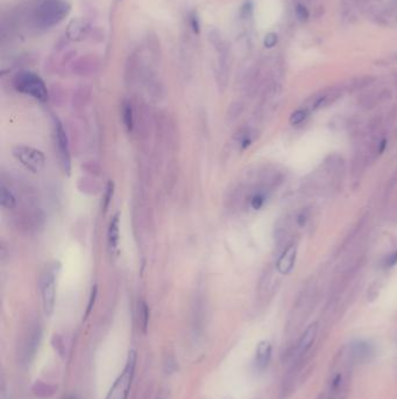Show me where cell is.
<instances>
[{
    "label": "cell",
    "mask_w": 397,
    "mask_h": 399,
    "mask_svg": "<svg viewBox=\"0 0 397 399\" xmlns=\"http://www.w3.org/2000/svg\"><path fill=\"white\" fill-rule=\"evenodd\" d=\"M272 343L269 341H261L256 347L255 355V364L260 370L267 368L272 358Z\"/></svg>",
    "instance_id": "cell-11"
},
{
    "label": "cell",
    "mask_w": 397,
    "mask_h": 399,
    "mask_svg": "<svg viewBox=\"0 0 397 399\" xmlns=\"http://www.w3.org/2000/svg\"><path fill=\"white\" fill-rule=\"evenodd\" d=\"M396 265H397V249L387 255L382 262L383 268H386V270L393 268L394 266H396Z\"/></svg>",
    "instance_id": "cell-22"
},
{
    "label": "cell",
    "mask_w": 397,
    "mask_h": 399,
    "mask_svg": "<svg viewBox=\"0 0 397 399\" xmlns=\"http://www.w3.org/2000/svg\"><path fill=\"white\" fill-rule=\"evenodd\" d=\"M88 31V26L82 20H72L68 28V36L71 40H81L84 38Z\"/></svg>",
    "instance_id": "cell-14"
},
{
    "label": "cell",
    "mask_w": 397,
    "mask_h": 399,
    "mask_svg": "<svg viewBox=\"0 0 397 399\" xmlns=\"http://www.w3.org/2000/svg\"><path fill=\"white\" fill-rule=\"evenodd\" d=\"M345 89V86L342 85L324 89V90L319 91L318 94L313 95L306 103V106H304V108L308 109L309 111H316V110L328 108V106L332 105L333 103L341 97Z\"/></svg>",
    "instance_id": "cell-6"
},
{
    "label": "cell",
    "mask_w": 397,
    "mask_h": 399,
    "mask_svg": "<svg viewBox=\"0 0 397 399\" xmlns=\"http://www.w3.org/2000/svg\"><path fill=\"white\" fill-rule=\"evenodd\" d=\"M122 122L126 130L128 132H132L133 128H134V117H133L132 106L128 103H123L122 105Z\"/></svg>",
    "instance_id": "cell-18"
},
{
    "label": "cell",
    "mask_w": 397,
    "mask_h": 399,
    "mask_svg": "<svg viewBox=\"0 0 397 399\" xmlns=\"http://www.w3.org/2000/svg\"><path fill=\"white\" fill-rule=\"evenodd\" d=\"M317 336V325L316 324H312L310 325L308 328L305 329V332H303V335L299 338V342H298V350L301 354L303 352H305L308 349L311 347L313 341H315V338Z\"/></svg>",
    "instance_id": "cell-13"
},
{
    "label": "cell",
    "mask_w": 397,
    "mask_h": 399,
    "mask_svg": "<svg viewBox=\"0 0 397 399\" xmlns=\"http://www.w3.org/2000/svg\"><path fill=\"white\" fill-rule=\"evenodd\" d=\"M15 90L21 94L28 95L39 102H46L48 99V90L42 78L34 72H20L13 79Z\"/></svg>",
    "instance_id": "cell-2"
},
{
    "label": "cell",
    "mask_w": 397,
    "mask_h": 399,
    "mask_svg": "<svg viewBox=\"0 0 397 399\" xmlns=\"http://www.w3.org/2000/svg\"><path fill=\"white\" fill-rule=\"evenodd\" d=\"M254 139H255V135H254V132H253V130H251V129L241 130L238 134V142H239L240 148L246 149L248 146H251L253 144Z\"/></svg>",
    "instance_id": "cell-17"
},
{
    "label": "cell",
    "mask_w": 397,
    "mask_h": 399,
    "mask_svg": "<svg viewBox=\"0 0 397 399\" xmlns=\"http://www.w3.org/2000/svg\"><path fill=\"white\" fill-rule=\"evenodd\" d=\"M309 115H310V111L308 109H305V108L297 109L296 111H293L292 114L290 115V117H289L290 125L297 126V125L303 124V123L306 121V118L309 117Z\"/></svg>",
    "instance_id": "cell-19"
},
{
    "label": "cell",
    "mask_w": 397,
    "mask_h": 399,
    "mask_svg": "<svg viewBox=\"0 0 397 399\" xmlns=\"http://www.w3.org/2000/svg\"><path fill=\"white\" fill-rule=\"evenodd\" d=\"M70 12V5L61 0H49L40 6L36 12V24L41 28H48L61 22Z\"/></svg>",
    "instance_id": "cell-3"
},
{
    "label": "cell",
    "mask_w": 397,
    "mask_h": 399,
    "mask_svg": "<svg viewBox=\"0 0 397 399\" xmlns=\"http://www.w3.org/2000/svg\"><path fill=\"white\" fill-rule=\"evenodd\" d=\"M296 16L298 18V20H301V21H306V20L309 19V11L306 9L305 6H303L302 4H298L296 6Z\"/></svg>",
    "instance_id": "cell-24"
},
{
    "label": "cell",
    "mask_w": 397,
    "mask_h": 399,
    "mask_svg": "<svg viewBox=\"0 0 397 399\" xmlns=\"http://www.w3.org/2000/svg\"><path fill=\"white\" fill-rule=\"evenodd\" d=\"M297 258V242L291 239L284 248L280 252V256L276 261V271L280 274L286 275L290 274L295 267V263Z\"/></svg>",
    "instance_id": "cell-8"
},
{
    "label": "cell",
    "mask_w": 397,
    "mask_h": 399,
    "mask_svg": "<svg viewBox=\"0 0 397 399\" xmlns=\"http://www.w3.org/2000/svg\"><path fill=\"white\" fill-rule=\"evenodd\" d=\"M310 218H311V211H310V209H308V208L302 209V210L296 215V218H295L296 225L298 228H304L305 225L308 224Z\"/></svg>",
    "instance_id": "cell-21"
},
{
    "label": "cell",
    "mask_w": 397,
    "mask_h": 399,
    "mask_svg": "<svg viewBox=\"0 0 397 399\" xmlns=\"http://www.w3.org/2000/svg\"><path fill=\"white\" fill-rule=\"evenodd\" d=\"M13 155L23 167L33 173H39L45 168L46 157L38 148L27 145H16L12 149Z\"/></svg>",
    "instance_id": "cell-4"
},
{
    "label": "cell",
    "mask_w": 397,
    "mask_h": 399,
    "mask_svg": "<svg viewBox=\"0 0 397 399\" xmlns=\"http://www.w3.org/2000/svg\"><path fill=\"white\" fill-rule=\"evenodd\" d=\"M139 322L140 326H141V329L143 332H147V328H148V322H149V309L148 306H147L146 302H141L139 306Z\"/></svg>",
    "instance_id": "cell-20"
},
{
    "label": "cell",
    "mask_w": 397,
    "mask_h": 399,
    "mask_svg": "<svg viewBox=\"0 0 397 399\" xmlns=\"http://www.w3.org/2000/svg\"><path fill=\"white\" fill-rule=\"evenodd\" d=\"M66 399H77V398H76V397H75V396H69V397H68V398H66Z\"/></svg>",
    "instance_id": "cell-29"
},
{
    "label": "cell",
    "mask_w": 397,
    "mask_h": 399,
    "mask_svg": "<svg viewBox=\"0 0 397 399\" xmlns=\"http://www.w3.org/2000/svg\"><path fill=\"white\" fill-rule=\"evenodd\" d=\"M0 203L1 207L5 209H14L16 207V199L13 195V193L5 187L1 186V192H0Z\"/></svg>",
    "instance_id": "cell-15"
},
{
    "label": "cell",
    "mask_w": 397,
    "mask_h": 399,
    "mask_svg": "<svg viewBox=\"0 0 397 399\" xmlns=\"http://www.w3.org/2000/svg\"><path fill=\"white\" fill-rule=\"evenodd\" d=\"M119 238H120V218H119V214H115L112 217L111 222H110L109 231H108L109 248H110V250H111L112 254H114V252L118 251Z\"/></svg>",
    "instance_id": "cell-12"
},
{
    "label": "cell",
    "mask_w": 397,
    "mask_h": 399,
    "mask_svg": "<svg viewBox=\"0 0 397 399\" xmlns=\"http://www.w3.org/2000/svg\"><path fill=\"white\" fill-rule=\"evenodd\" d=\"M113 188H114V186H113V182L110 181L109 185H108V189H106V195H105V203H104L105 210L109 208L110 202H111V200H112Z\"/></svg>",
    "instance_id": "cell-25"
},
{
    "label": "cell",
    "mask_w": 397,
    "mask_h": 399,
    "mask_svg": "<svg viewBox=\"0 0 397 399\" xmlns=\"http://www.w3.org/2000/svg\"><path fill=\"white\" fill-rule=\"evenodd\" d=\"M96 297H97V286H95V287H92L91 295H90V299H89V305H88V308H86V314H85V317H88V315L90 314V312H91L93 305H95Z\"/></svg>",
    "instance_id": "cell-27"
},
{
    "label": "cell",
    "mask_w": 397,
    "mask_h": 399,
    "mask_svg": "<svg viewBox=\"0 0 397 399\" xmlns=\"http://www.w3.org/2000/svg\"><path fill=\"white\" fill-rule=\"evenodd\" d=\"M136 367V351L131 350L128 352L127 361L121 374L118 376L114 383L110 389L106 399H128L129 391H131L133 377L135 374Z\"/></svg>",
    "instance_id": "cell-1"
},
{
    "label": "cell",
    "mask_w": 397,
    "mask_h": 399,
    "mask_svg": "<svg viewBox=\"0 0 397 399\" xmlns=\"http://www.w3.org/2000/svg\"><path fill=\"white\" fill-rule=\"evenodd\" d=\"M374 81H375V78L373 77V76H363V77L353 79V81L349 83L348 86H347L346 89L349 91L362 90V89L368 88L372 83H374Z\"/></svg>",
    "instance_id": "cell-16"
},
{
    "label": "cell",
    "mask_w": 397,
    "mask_h": 399,
    "mask_svg": "<svg viewBox=\"0 0 397 399\" xmlns=\"http://www.w3.org/2000/svg\"><path fill=\"white\" fill-rule=\"evenodd\" d=\"M54 135L62 168L63 171L69 174L70 171H71V159H70L69 141L64 129H63L61 122H59L57 118H54Z\"/></svg>",
    "instance_id": "cell-7"
},
{
    "label": "cell",
    "mask_w": 397,
    "mask_h": 399,
    "mask_svg": "<svg viewBox=\"0 0 397 399\" xmlns=\"http://www.w3.org/2000/svg\"><path fill=\"white\" fill-rule=\"evenodd\" d=\"M392 91L387 88L381 89V90H373L367 92V94H363L360 97L359 103L363 109L370 110L378 106L379 104H381V103L389 101L392 98Z\"/></svg>",
    "instance_id": "cell-9"
},
{
    "label": "cell",
    "mask_w": 397,
    "mask_h": 399,
    "mask_svg": "<svg viewBox=\"0 0 397 399\" xmlns=\"http://www.w3.org/2000/svg\"><path fill=\"white\" fill-rule=\"evenodd\" d=\"M276 42H278V35L274 34V33H270L265 38V46L267 48L274 47Z\"/></svg>",
    "instance_id": "cell-26"
},
{
    "label": "cell",
    "mask_w": 397,
    "mask_h": 399,
    "mask_svg": "<svg viewBox=\"0 0 397 399\" xmlns=\"http://www.w3.org/2000/svg\"><path fill=\"white\" fill-rule=\"evenodd\" d=\"M191 25H192V29L195 31L196 33H198L199 31V24H198V19H197L196 15H193L191 18Z\"/></svg>",
    "instance_id": "cell-28"
},
{
    "label": "cell",
    "mask_w": 397,
    "mask_h": 399,
    "mask_svg": "<svg viewBox=\"0 0 397 399\" xmlns=\"http://www.w3.org/2000/svg\"><path fill=\"white\" fill-rule=\"evenodd\" d=\"M290 231H291L290 218L289 217L280 218L278 223L275 225V232H274L276 245H278L280 250H282V249L292 239L290 238Z\"/></svg>",
    "instance_id": "cell-10"
},
{
    "label": "cell",
    "mask_w": 397,
    "mask_h": 399,
    "mask_svg": "<svg viewBox=\"0 0 397 399\" xmlns=\"http://www.w3.org/2000/svg\"><path fill=\"white\" fill-rule=\"evenodd\" d=\"M56 271L55 266H51L43 272L41 280H40V288H41L42 305L45 313L51 317L55 308L56 300Z\"/></svg>",
    "instance_id": "cell-5"
},
{
    "label": "cell",
    "mask_w": 397,
    "mask_h": 399,
    "mask_svg": "<svg viewBox=\"0 0 397 399\" xmlns=\"http://www.w3.org/2000/svg\"><path fill=\"white\" fill-rule=\"evenodd\" d=\"M355 354L359 355L360 357L361 356H368V355L372 352V348H370L369 343H367V342H358V343L355 344Z\"/></svg>",
    "instance_id": "cell-23"
}]
</instances>
